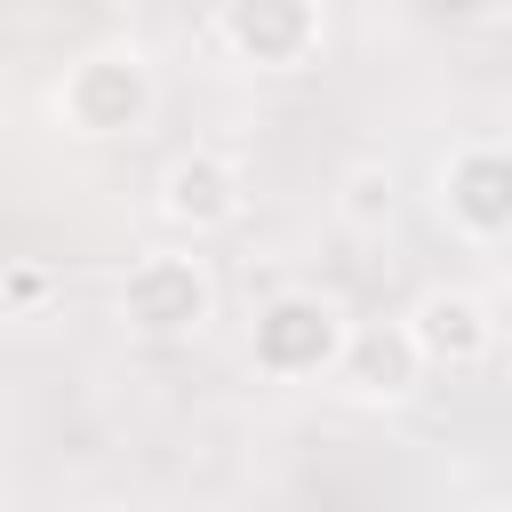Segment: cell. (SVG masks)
Here are the masks:
<instances>
[{
    "mask_svg": "<svg viewBox=\"0 0 512 512\" xmlns=\"http://www.w3.org/2000/svg\"><path fill=\"white\" fill-rule=\"evenodd\" d=\"M56 128L64 136H88V144H112V136H136L152 112H160V72L136 40H96L64 64L56 96H48Z\"/></svg>",
    "mask_w": 512,
    "mask_h": 512,
    "instance_id": "1",
    "label": "cell"
},
{
    "mask_svg": "<svg viewBox=\"0 0 512 512\" xmlns=\"http://www.w3.org/2000/svg\"><path fill=\"white\" fill-rule=\"evenodd\" d=\"M344 344H352V320H344V304L320 296V288H280V296H264L256 320H248V368L272 376V384L336 376Z\"/></svg>",
    "mask_w": 512,
    "mask_h": 512,
    "instance_id": "2",
    "label": "cell"
},
{
    "mask_svg": "<svg viewBox=\"0 0 512 512\" xmlns=\"http://www.w3.org/2000/svg\"><path fill=\"white\" fill-rule=\"evenodd\" d=\"M112 312H120V328L144 336V344H184V336H200V328L216 320V272H208V256H192V248H152V256H136V264L120 272Z\"/></svg>",
    "mask_w": 512,
    "mask_h": 512,
    "instance_id": "3",
    "label": "cell"
},
{
    "mask_svg": "<svg viewBox=\"0 0 512 512\" xmlns=\"http://www.w3.org/2000/svg\"><path fill=\"white\" fill-rule=\"evenodd\" d=\"M328 40L320 0H216V48L248 72H304Z\"/></svg>",
    "mask_w": 512,
    "mask_h": 512,
    "instance_id": "4",
    "label": "cell"
},
{
    "mask_svg": "<svg viewBox=\"0 0 512 512\" xmlns=\"http://www.w3.org/2000/svg\"><path fill=\"white\" fill-rule=\"evenodd\" d=\"M440 216H448V232H464L472 248L512 240V144H504V136L456 144V152L440 160Z\"/></svg>",
    "mask_w": 512,
    "mask_h": 512,
    "instance_id": "5",
    "label": "cell"
},
{
    "mask_svg": "<svg viewBox=\"0 0 512 512\" xmlns=\"http://www.w3.org/2000/svg\"><path fill=\"white\" fill-rule=\"evenodd\" d=\"M240 208H248V176H240L232 152L192 144V152H176V160L160 168V216H168V232L208 240V232L240 224Z\"/></svg>",
    "mask_w": 512,
    "mask_h": 512,
    "instance_id": "6",
    "label": "cell"
},
{
    "mask_svg": "<svg viewBox=\"0 0 512 512\" xmlns=\"http://www.w3.org/2000/svg\"><path fill=\"white\" fill-rule=\"evenodd\" d=\"M424 344H416V328H408V312L400 320H352V344H344V360H336V384H344V400H360V408H400L416 384H424Z\"/></svg>",
    "mask_w": 512,
    "mask_h": 512,
    "instance_id": "7",
    "label": "cell"
},
{
    "mask_svg": "<svg viewBox=\"0 0 512 512\" xmlns=\"http://www.w3.org/2000/svg\"><path fill=\"white\" fill-rule=\"evenodd\" d=\"M408 328H416V344H424L432 368H480L496 352V312L472 288H424L408 304Z\"/></svg>",
    "mask_w": 512,
    "mask_h": 512,
    "instance_id": "8",
    "label": "cell"
},
{
    "mask_svg": "<svg viewBox=\"0 0 512 512\" xmlns=\"http://www.w3.org/2000/svg\"><path fill=\"white\" fill-rule=\"evenodd\" d=\"M344 216L352 224H384L392 216V176L384 168H352L344 176Z\"/></svg>",
    "mask_w": 512,
    "mask_h": 512,
    "instance_id": "9",
    "label": "cell"
},
{
    "mask_svg": "<svg viewBox=\"0 0 512 512\" xmlns=\"http://www.w3.org/2000/svg\"><path fill=\"white\" fill-rule=\"evenodd\" d=\"M40 296H48V272H40V264H16V272H8V312H16V320H32V304H40Z\"/></svg>",
    "mask_w": 512,
    "mask_h": 512,
    "instance_id": "10",
    "label": "cell"
},
{
    "mask_svg": "<svg viewBox=\"0 0 512 512\" xmlns=\"http://www.w3.org/2000/svg\"><path fill=\"white\" fill-rule=\"evenodd\" d=\"M472 8H488V16H512V0H472Z\"/></svg>",
    "mask_w": 512,
    "mask_h": 512,
    "instance_id": "11",
    "label": "cell"
}]
</instances>
